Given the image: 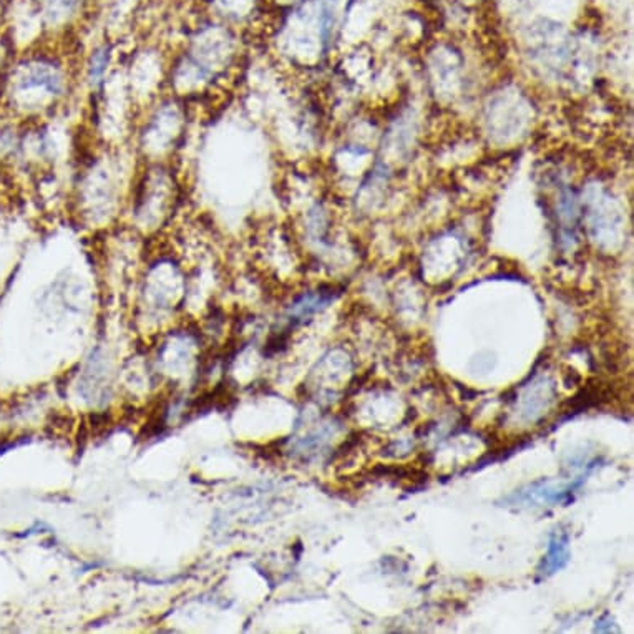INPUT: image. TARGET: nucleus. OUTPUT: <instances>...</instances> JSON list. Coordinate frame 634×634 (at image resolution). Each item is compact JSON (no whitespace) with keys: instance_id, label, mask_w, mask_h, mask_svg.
Here are the masks:
<instances>
[{"instance_id":"nucleus-1","label":"nucleus","mask_w":634,"mask_h":634,"mask_svg":"<svg viewBox=\"0 0 634 634\" xmlns=\"http://www.w3.org/2000/svg\"><path fill=\"white\" fill-rule=\"evenodd\" d=\"M570 560V551H568V537L566 535H555L549 542L548 555L544 556L543 565L539 566V575L544 578L553 575L558 570H561Z\"/></svg>"}]
</instances>
